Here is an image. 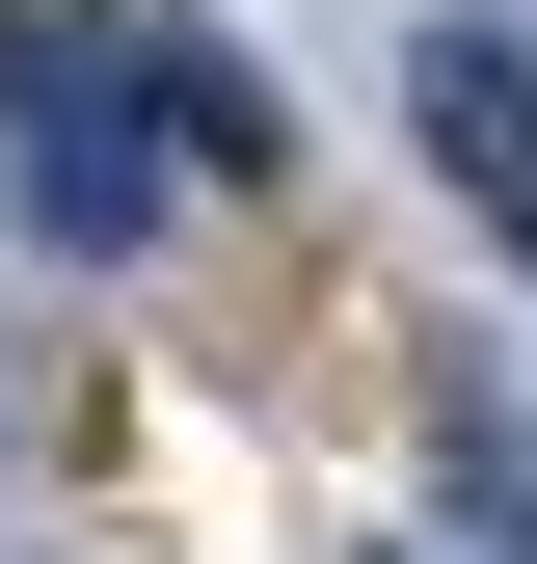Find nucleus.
Here are the masks:
<instances>
[{"label":"nucleus","instance_id":"obj_4","mask_svg":"<svg viewBox=\"0 0 537 564\" xmlns=\"http://www.w3.org/2000/svg\"><path fill=\"white\" fill-rule=\"evenodd\" d=\"M430 457H457V511H484V538H537V431H511L484 377H430Z\"/></svg>","mask_w":537,"mask_h":564},{"label":"nucleus","instance_id":"obj_1","mask_svg":"<svg viewBox=\"0 0 537 564\" xmlns=\"http://www.w3.org/2000/svg\"><path fill=\"white\" fill-rule=\"evenodd\" d=\"M0 188H28L54 269H134V242H162V108H134V28H108V0H0Z\"/></svg>","mask_w":537,"mask_h":564},{"label":"nucleus","instance_id":"obj_2","mask_svg":"<svg viewBox=\"0 0 537 564\" xmlns=\"http://www.w3.org/2000/svg\"><path fill=\"white\" fill-rule=\"evenodd\" d=\"M108 28H134V108L188 134V188H296V108L242 82V28H216V0H108Z\"/></svg>","mask_w":537,"mask_h":564},{"label":"nucleus","instance_id":"obj_3","mask_svg":"<svg viewBox=\"0 0 537 564\" xmlns=\"http://www.w3.org/2000/svg\"><path fill=\"white\" fill-rule=\"evenodd\" d=\"M403 134H430V162L484 188V242L537 269V54L511 28H430V54H403Z\"/></svg>","mask_w":537,"mask_h":564}]
</instances>
